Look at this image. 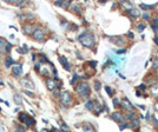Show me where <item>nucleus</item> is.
Wrapping results in <instances>:
<instances>
[{"label":"nucleus","instance_id":"f257e3e1","mask_svg":"<svg viewBox=\"0 0 158 132\" xmlns=\"http://www.w3.org/2000/svg\"><path fill=\"white\" fill-rule=\"evenodd\" d=\"M78 39L85 47H92L93 44H94V37L91 33H88V32H85V33L80 34Z\"/></svg>","mask_w":158,"mask_h":132},{"label":"nucleus","instance_id":"f03ea898","mask_svg":"<svg viewBox=\"0 0 158 132\" xmlns=\"http://www.w3.org/2000/svg\"><path fill=\"white\" fill-rule=\"evenodd\" d=\"M76 91L80 94V97L83 99H87L88 96H90V87H88V85L86 83H83V81L78 83L77 86H76Z\"/></svg>","mask_w":158,"mask_h":132},{"label":"nucleus","instance_id":"7ed1b4c3","mask_svg":"<svg viewBox=\"0 0 158 132\" xmlns=\"http://www.w3.org/2000/svg\"><path fill=\"white\" fill-rule=\"evenodd\" d=\"M60 100H61V103L64 104V105H69L70 102H71V94H70V92L64 91L60 94Z\"/></svg>","mask_w":158,"mask_h":132},{"label":"nucleus","instance_id":"20e7f679","mask_svg":"<svg viewBox=\"0 0 158 132\" xmlns=\"http://www.w3.org/2000/svg\"><path fill=\"white\" fill-rule=\"evenodd\" d=\"M33 38L35 40H39V41H43L44 40V32L41 29H35L33 31Z\"/></svg>","mask_w":158,"mask_h":132},{"label":"nucleus","instance_id":"39448f33","mask_svg":"<svg viewBox=\"0 0 158 132\" xmlns=\"http://www.w3.org/2000/svg\"><path fill=\"white\" fill-rule=\"evenodd\" d=\"M112 119H113L115 121L125 124V118H124V116H123L120 112H115V113H112Z\"/></svg>","mask_w":158,"mask_h":132},{"label":"nucleus","instance_id":"423d86ee","mask_svg":"<svg viewBox=\"0 0 158 132\" xmlns=\"http://www.w3.org/2000/svg\"><path fill=\"white\" fill-rule=\"evenodd\" d=\"M12 73L15 77H20L23 74V66L21 65H15L12 67Z\"/></svg>","mask_w":158,"mask_h":132},{"label":"nucleus","instance_id":"0eeeda50","mask_svg":"<svg viewBox=\"0 0 158 132\" xmlns=\"http://www.w3.org/2000/svg\"><path fill=\"white\" fill-rule=\"evenodd\" d=\"M21 84H23V85H25L26 87H29V88H33V87H34V84H33L31 80H29L27 78H24V79H21Z\"/></svg>","mask_w":158,"mask_h":132},{"label":"nucleus","instance_id":"6e6552de","mask_svg":"<svg viewBox=\"0 0 158 132\" xmlns=\"http://www.w3.org/2000/svg\"><path fill=\"white\" fill-rule=\"evenodd\" d=\"M122 105H123V107L124 109H126V110H129V111H132L133 110V106L130 104L129 100H126V99H123L122 100Z\"/></svg>","mask_w":158,"mask_h":132},{"label":"nucleus","instance_id":"1a4fd4ad","mask_svg":"<svg viewBox=\"0 0 158 132\" xmlns=\"http://www.w3.org/2000/svg\"><path fill=\"white\" fill-rule=\"evenodd\" d=\"M59 61L63 64V66L65 67V70H67V71L70 70V64H69V61L66 60L65 57H60V58H59Z\"/></svg>","mask_w":158,"mask_h":132},{"label":"nucleus","instance_id":"9d476101","mask_svg":"<svg viewBox=\"0 0 158 132\" xmlns=\"http://www.w3.org/2000/svg\"><path fill=\"white\" fill-rule=\"evenodd\" d=\"M46 85H47V88H48V90H54V87H56V81H54V79H47V80H46Z\"/></svg>","mask_w":158,"mask_h":132},{"label":"nucleus","instance_id":"9b49d317","mask_svg":"<svg viewBox=\"0 0 158 132\" xmlns=\"http://www.w3.org/2000/svg\"><path fill=\"white\" fill-rule=\"evenodd\" d=\"M111 41L116 43V44H117V45H119V46L124 45V43H125V40H124L123 38H120V37H113V38L111 39Z\"/></svg>","mask_w":158,"mask_h":132},{"label":"nucleus","instance_id":"f8f14e48","mask_svg":"<svg viewBox=\"0 0 158 132\" xmlns=\"http://www.w3.org/2000/svg\"><path fill=\"white\" fill-rule=\"evenodd\" d=\"M70 4H71L70 1H56V5H57V6H61V7H64V8L69 7Z\"/></svg>","mask_w":158,"mask_h":132},{"label":"nucleus","instance_id":"ddd939ff","mask_svg":"<svg viewBox=\"0 0 158 132\" xmlns=\"http://www.w3.org/2000/svg\"><path fill=\"white\" fill-rule=\"evenodd\" d=\"M33 26L32 25H25L24 26V29H25V33L26 34H33Z\"/></svg>","mask_w":158,"mask_h":132},{"label":"nucleus","instance_id":"4468645a","mask_svg":"<svg viewBox=\"0 0 158 132\" xmlns=\"http://www.w3.org/2000/svg\"><path fill=\"white\" fill-rule=\"evenodd\" d=\"M27 118H29V115L25 113V112H23V113L19 115V120H20L21 123H25V121L27 120Z\"/></svg>","mask_w":158,"mask_h":132},{"label":"nucleus","instance_id":"2eb2a0df","mask_svg":"<svg viewBox=\"0 0 158 132\" xmlns=\"http://www.w3.org/2000/svg\"><path fill=\"white\" fill-rule=\"evenodd\" d=\"M13 98H14V102H15L17 105H19V106H20V105L23 104V99H21V97H20L19 94H14V96H13Z\"/></svg>","mask_w":158,"mask_h":132},{"label":"nucleus","instance_id":"dca6fc26","mask_svg":"<svg viewBox=\"0 0 158 132\" xmlns=\"http://www.w3.org/2000/svg\"><path fill=\"white\" fill-rule=\"evenodd\" d=\"M152 29L155 31V34L158 37V18L153 20V25H152Z\"/></svg>","mask_w":158,"mask_h":132},{"label":"nucleus","instance_id":"f3484780","mask_svg":"<svg viewBox=\"0 0 158 132\" xmlns=\"http://www.w3.org/2000/svg\"><path fill=\"white\" fill-rule=\"evenodd\" d=\"M6 45H7V41L5 39H0V51H5L6 50Z\"/></svg>","mask_w":158,"mask_h":132},{"label":"nucleus","instance_id":"a211bd4d","mask_svg":"<svg viewBox=\"0 0 158 132\" xmlns=\"http://www.w3.org/2000/svg\"><path fill=\"white\" fill-rule=\"evenodd\" d=\"M13 64H14V60L11 58V57H10V58H7V59H6V61H5V65H6V67H10V66H12Z\"/></svg>","mask_w":158,"mask_h":132},{"label":"nucleus","instance_id":"6ab92c4d","mask_svg":"<svg viewBox=\"0 0 158 132\" xmlns=\"http://www.w3.org/2000/svg\"><path fill=\"white\" fill-rule=\"evenodd\" d=\"M25 123H26V125H27V126H32V125H34V124H35V120H34L33 118L29 117V118H27V120H26Z\"/></svg>","mask_w":158,"mask_h":132},{"label":"nucleus","instance_id":"aec40b11","mask_svg":"<svg viewBox=\"0 0 158 132\" xmlns=\"http://www.w3.org/2000/svg\"><path fill=\"white\" fill-rule=\"evenodd\" d=\"M83 129H84V132H93V127L90 124H85Z\"/></svg>","mask_w":158,"mask_h":132},{"label":"nucleus","instance_id":"412c9836","mask_svg":"<svg viewBox=\"0 0 158 132\" xmlns=\"http://www.w3.org/2000/svg\"><path fill=\"white\" fill-rule=\"evenodd\" d=\"M130 126H131V127H138V126H139V119L133 118V119H132V124H131Z\"/></svg>","mask_w":158,"mask_h":132},{"label":"nucleus","instance_id":"4be33fe9","mask_svg":"<svg viewBox=\"0 0 158 132\" xmlns=\"http://www.w3.org/2000/svg\"><path fill=\"white\" fill-rule=\"evenodd\" d=\"M85 107H86L88 111H92L93 110V102L92 100H88L86 103V105H85Z\"/></svg>","mask_w":158,"mask_h":132},{"label":"nucleus","instance_id":"5701e85b","mask_svg":"<svg viewBox=\"0 0 158 132\" xmlns=\"http://www.w3.org/2000/svg\"><path fill=\"white\" fill-rule=\"evenodd\" d=\"M128 13H130L131 15H133V17H138L139 15V11L138 10H129Z\"/></svg>","mask_w":158,"mask_h":132},{"label":"nucleus","instance_id":"b1692460","mask_svg":"<svg viewBox=\"0 0 158 132\" xmlns=\"http://www.w3.org/2000/svg\"><path fill=\"white\" fill-rule=\"evenodd\" d=\"M140 7L144 8V10H150V8H153V7H155V5H144V4H142V5H140Z\"/></svg>","mask_w":158,"mask_h":132},{"label":"nucleus","instance_id":"393cba45","mask_svg":"<svg viewBox=\"0 0 158 132\" xmlns=\"http://www.w3.org/2000/svg\"><path fill=\"white\" fill-rule=\"evenodd\" d=\"M15 130H17V132H25V127H24V126H21V125L19 124V125H17Z\"/></svg>","mask_w":158,"mask_h":132},{"label":"nucleus","instance_id":"a878e982","mask_svg":"<svg viewBox=\"0 0 158 132\" xmlns=\"http://www.w3.org/2000/svg\"><path fill=\"white\" fill-rule=\"evenodd\" d=\"M152 66H153V69H157V70H158V57H156V58H155Z\"/></svg>","mask_w":158,"mask_h":132},{"label":"nucleus","instance_id":"bb28decb","mask_svg":"<svg viewBox=\"0 0 158 132\" xmlns=\"http://www.w3.org/2000/svg\"><path fill=\"white\" fill-rule=\"evenodd\" d=\"M137 29H138V32H143L144 29H145V25H144V24H139Z\"/></svg>","mask_w":158,"mask_h":132},{"label":"nucleus","instance_id":"cd10ccee","mask_svg":"<svg viewBox=\"0 0 158 132\" xmlns=\"http://www.w3.org/2000/svg\"><path fill=\"white\" fill-rule=\"evenodd\" d=\"M105 91L109 93V96H112V94H113V93H112V90L110 88V86H105Z\"/></svg>","mask_w":158,"mask_h":132},{"label":"nucleus","instance_id":"c85d7f7f","mask_svg":"<svg viewBox=\"0 0 158 132\" xmlns=\"http://www.w3.org/2000/svg\"><path fill=\"white\" fill-rule=\"evenodd\" d=\"M94 88H96L97 91L100 90V83H99V81H96V83H94Z\"/></svg>","mask_w":158,"mask_h":132},{"label":"nucleus","instance_id":"c756f323","mask_svg":"<svg viewBox=\"0 0 158 132\" xmlns=\"http://www.w3.org/2000/svg\"><path fill=\"white\" fill-rule=\"evenodd\" d=\"M11 47H12V44H8V43H7V45H6V50H5V51H6V52H10V51H11Z\"/></svg>","mask_w":158,"mask_h":132},{"label":"nucleus","instance_id":"7c9ffc66","mask_svg":"<svg viewBox=\"0 0 158 132\" xmlns=\"http://www.w3.org/2000/svg\"><path fill=\"white\" fill-rule=\"evenodd\" d=\"M40 61H41V63H46V61H47V59H46V57H45V56H43V54H41V56H40Z\"/></svg>","mask_w":158,"mask_h":132},{"label":"nucleus","instance_id":"2f4dec72","mask_svg":"<svg viewBox=\"0 0 158 132\" xmlns=\"http://www.w3.org/2000/svg\"><path fill=\"white\" fill-rule=\"evenodd\" d=\"M128 118H129V119H133V118H135V113H133V112H130L129 115H128Z\"/></svg>","mask_w":158,"mask_h":132},{"label":"nucleus","instance_id":"473e14b6","mask_svg":"<svg viewBox=\"0 0 158 132\" xmlns=\"http://www.w3.org/2000/svg\"><path fill=\"white\" fill-rule=\"evenodd\" d=\"M78 78H79V77H78L77 74H76V75H73V79L71 80V84H74V81H76V80H77Z\"/></svg>","mask_w":158,"mask_h":132},{"label":"nucleus","instance_id":"72a5a7b5","mask_svg":"<svg viewBox=\"0 0 158 132\" xmlns=\"http://www.w3.org/2000/svg\"><path fill=\"white\" fill-rule=\"evenodd\" d=\"M119 105V100L118 99H113V106H118Z\"/></svg>","mask_w":158,"mask_h":132},{"label":"nucleus","instance_id":"f704fd0d","mask_svg":"<svg viewBox=\"0 0 158 132\" xmlns=\"http://www.w3.org/2000/svg\"><path fill=\"white\" fill-rule=\"evenodd\" d=\"M143 18L145 19V20H149V19H150V17H149V14H147V13H144Z\"/></svg>","mask_w":158,"mask_h":132},{"label":"nucleus","instance_id":"c9c22d12","mask_svg":"<svg viewBox=\"0 0 158 132\" xmlns=\"http://www.w3.org/2000/svg\"><path fill=\"white\" fill-rule=\"evenodd\" d=\"M125 52H126V50H119V51H117L118 54H122V53H125Z\"/></svg>","mask_w":158,"mask_h":132},{"label":"nucleus","instance_id":"e433bc0d","mask_svg":"<svg viewBox=\"0 0 158 132\" xmlns=\"http://www.w3.org/2000/svg\"><path fill=\"white\" fill-rule=\"evenodd\" d=\"M25 93H26V94H29V97H34V94H33L32 92H29V91H25Z\"/></svg>","mask_w":158,"mask_h":132},{"label":"nucleus","instance_id":"4c0bfd02","mask_svg":"<svg viewBox=\"0 0 158 132\" xmlns=\"http://www.w3.org/2000/svg\"><path fill=\"white\" fill-rule=\"evenodd\" d=\"M72 8H73V10H74L76 12H80V11H79V7H78V6H73Z\"/></svg>","mask_w":158,"mask_h":132},{"label":"nucleus","instance_id":"58836bf2","mask_svg":"<svg viewBox=\"0 0 158 132\" xmlns=\"http://www.w3.org/2000/svg\"><path fill=\"white\" fill-rule=\"evenodd\" d=\"M90 65H91V66H93V67H94V66H96V65H97V63H96V61H91V63H90Z\"/></svg>","mask_w":158,"mask_h":132},{"label":"nucleus","instance_id":"ea45409f","mask_svg":"<svg viewBox=\"0 0 158 132\" xmlns=\"http://www.w3.org/2000/svg\"><path fill=\"white\" fill-rule=\"evenodd\" d=\"M61 127H63V130L67 131V126H66V125H64V124H63V125H61Z\"/></svg>","mask_w":158,"mask_h":132},{"label":"nucleus","instance_id":"a19ab883","mask_svg":"<svg viewBox=\"0 0 158 132\" xmlns=\"http://www.w3.org/2000/svg\"><path fill=\"white\" fill-rule=\"evenodd\" d=\"M153 121H155V124H156V126H157V127H158V120H157V119H155V118H153Z\"/></svg>","mask_w":158,"mask_h":132},{"label":"nucleus","instance_id":"79ce46f5","mask_svg":"<svg viewBox=\"0 0 158 132\" xmlns=\"http://www.w3.org/2000/svg\"><path fill=\"white\" fill-rule=\"evenodd\" d=\"M58 96H59V91H56L54 92V97H58Z\"/></svg>","mask_w":158,"mask_h":132},{"label":"nucleus","instance_id":"37998d69","mask_svg":"<svg viewBox=\"0 0 158 132\" xmlns=\"http://www.w3.org/2000/svg\"><path fill=\"white\" fill-rule=\"evenodd\" d=\"M140 90H145V85H144V84L140 85Z\"/></svg>","mask_w":158,"mask_h":132},{"label":"nucleus","instance_id":"c03bdc74","mask_svg":"<svg viewBox=\"0 0 158 132\" xmlns=\"http://www.w3.org/2000/svg\"><path fill=\"white\" fill-rule=\"evenodd\" d=\"M155 43H156V45H158V37L155 38Z\"/></svg>","mask_w":158,"mask_h":132},{"label":"nucleus","instance_id":"a18cd8bd","mask_svg":"<svg viewBox=\"0 0 158 132\" xmlns=\"http://www.w3.org/2000/svg\"><path fill=\"white\" fill-rule=\"evenodd\" d=\"M23 4H24V2H23V1H20V2H17V5H18V6H21V5H23Z\"/></svg>","mask_w":158,"mask_h":132},{"label":"nucleus","instance_id":"49530a36","mask_svg":"<svg viewBox=\"0 0 158 132\" xmlns=\"http://www.w3.org/2000/svg\"><path fill=\"white\" fill-rule=\"evenodd\" d=\"M0 102H1V99H0Z\"/></svg>","mask_w":158,"mask_h":132}]
</instances>
